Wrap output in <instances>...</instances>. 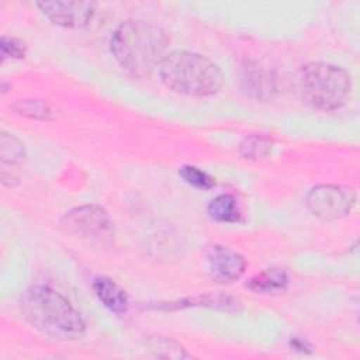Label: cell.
Returning <instances> with one entry per match:
<instances>
[{
	"mask_svg": "<svg viewBox=\"0 0 360 360\" xmlns=\"http://www.w3.org/2000/svg\"><path fill=\"white\" fill-rule=\"evenodd\" d=\"M20 311L34 329L55 340H76L86 330V323L73 305L45 285L30 287L21 295Z\"/></svg>",
	"mask_w": 360,
	"mask_h": 360,
	"instance_id": "6da1fadb",
	"label": "cell"
},
{
	"mask_svg": "<svg viewBox=\"0 0 360 360\" xmlns=\"http://www.w3.org/2000/svg\"><path fill=\"white\" fill-rule=\"evenodd\" d=\"M169 45L166 32L146 21L122 22L111 35L110 49L115 60L127 70L145 75L159 66Z\"/></svg>",
	"mask_w": 360,
	"mask_h": 360,
	"instance_id": "7a4b0ae2",
	"label": "cell"
},
{
	"mask_svg": "<svg viewBox=\"0 0 360 360\" xmlns=\"http://www.w3.org/2000/svg\"><path fill=\"white\" fill-rule=\"evenodd\" d=\"M162 83L170 90L187 96L207 97L224 86V75L217 63L204 55L174 51L159 63Z\"/></svg>",
	"mask_w": 360,
	"mask_h": 360,
	"instance_id": "3957f363",
	"label": "cell"
},
{
	"mask_svg": "<svg viewBox=\"0 0 360 360\" xmlns=\"http://www.w3.org/2000/svg\"><path fill=\"white\" fill-rule=\"evenodd\" d=\"M298 89L308 104L319 110L335 111L349 100L352 77L339 66L314 62L301 69Z\"/></svg>",
	"mask_w": 360,
	"mask_h": 360,
	"instance_id": "277c9868",
	"label": "cell"
},
{
	"mask_svg": "<svg viewBox=\"0 0 360 360\" xmlns=\"http://www.w3.org/2000/svg\"><path fill=\"white\" fill-rule=\"evenodd\" d=\"M62 228L91 248H108L114 240V226L108 212L98 205H82L66 212Z\"/></svg>",
	"mask_w": 360,
	"mask_h": 360,
	"instance_id": "5b68a950",
	"label": "cell"
},
{
	"mask_svg": "<svg viewBox=\"0 0 360 360\" xmlns=\"http://www.w3.org/2000/svg\"><path fill=\"white\" fill-rule=\"evenodd\" d=\"M356 204V193L350 187L321 184L309 190L307 195L308 210L323 221H335L346 217Z\"/></svg>",
	"mask_w": 360,
	"mask_h": 360,
	"instance_id": "8992f818",
	"label": "cell"
},
{
	"mask_svg": "<svg viewBox=\"0 0 360 360\" xmlns=\"http://www.w3.org/2000/svg\"><path fill=\"white\" fill-rule=\"evenodd\" d=\"M37 6L48 20L66 28L86 27L96 11L93 1H38Z\"/></svg>",
	"mask_w": 360,
	"mask_h": 360,
	"instance_id": "52a82bcc",
	"label": "cell"
},
{
	"mask_svg": "<svg viewBox=\"0 0 360 360\" xmlns=\"http://www.w3.org/2000/svg\"><path fill=\"white\" fill-rule=\"evenodd\" d=\"M207 262L211 277L225 284L239 280L246 269V260L242 255L221 245H214L208 249Z\"/></svg>",
	"mask_w": 360,
	"mask_h": 360,
	"instance_id": "ba28073f",
	"label": "cell"
},
{
	"mask_svg": "<svg viewBox=\"0 0 360 360\" xmlns=\"http://www.w3.org/2000/svg\"><path fill=\"white\" fill-rule=\"evenodd\" d=\"M93 290L101 304L117 315H122L128 311L127 292L111 278L96 277L93 281Z\"/></svg>",
	"mask_w": 360,
	"mask_h": 360,
	"instance_id": "9c48e42d",
	"label": "cell"
},
{
	"mask_svg": "<svg viewBox=\"0 0 360 360\" xmlns=\"http://www.w3.org/2000/svg\"><path fill=\"white\" fill-rule=\"evenodd\" d=\"M245 285L246 288H249L256 294H263V295L283 294L288 285V276L283 269L271 267L249 278Z\"/></svg>",
	"mask_w": 360,
	"mask_h": 360,
	"instance_id": "30bf717a",
	"label": "cell"
},
{
	"mask_svg": "<svg viewBox=\"0 0 360 360\" xmlns=\"http://www.w3.org/2000/svg\"><path fill=\"white\" fill-rule=\"evenodd\" d=\"M208 215L217 222H238L240 219V211L236 200L229 194H219L214 197L207 207Z\"/></svg>",
	"mask_w": 360,
	"mask_h": 360,
	"instance_id": "8fae6325",
	"label": "cell"
},
{
	"mask_svg": "<svg viewBox=\"0 0 360 360\" xmlns=\"http://www.w3.org/2000/svg\"><path fill=\"white\" fill-rule=\"evenodd\" d=\"M273 146V141L260 134H253L246 136L239 145V152L245 159L249 160H260L270 155Z\"/></svg>",
	"mask_w": 360,
	"mask_h": 360,
	"instance_id": "7c38bea8",
	"label": "cell"
},
{
	"mask_svg": "<svg viewBox=\"0 0 360 360\" xmlns=\"http://www.w3.org/2000/svg\"><path fill=\"white\" fill-rule=\"evenodd\" d=\"M0 155L4 165H18L25 156L24 145L15 136L3 132L0 136Z\"/></svg>",
	"mask_w": 360,
	"mask_h": 360,
	"instance_id": "4fadbf2b",
	"label": "cell"
},
{
	"mask_svg": "<svg viewBox=\"0 0 360 360\" xmlns=\"http://www.w3.org/2000/svg\"><path fill=\"white\" fill-rule=\"evenodd\" d=\"M148 343L150 350H153L155 356L158 357H169V359L190 357V354L184 350V347L172 339L156 336L149 339Z\"/></svg>",
	"mask_w": 360,
	"mask_h": 360,
	"instance_id": "5bb4252c",
	"label": "cell"
},
{
	"mask_svg": "<svg viewBox=\"0 0 360 360\" xmlns=\"http://www.w3.org/2000/svg\"><path fill=\"white\" fill-rule=\"evenodd\" d=\"M246 89L256 97H269L274 91V82L264 70H252L245 76Z\"/></svg>",
	"mask_w": 360,
	"mask_h": 360,
	"instance_id": "9a60e30c",
	"label": "cell"
},
{
	"mask_svg": "<svg viewBox=\"0 0 360 360\" xmlns=\"http://www.w3.org/2000/svg\"><path fill=\"white\" fill-rule=\"evenodd\" d=\"M13 108L28 118L34 120H51L52 118V110L51 107L41 100H17Z\"/></svg>",
	"mask_w": 360,
	"mask_h": 360,
	"instance_id": "2e32d148",
	"label": "cell"
},
{
	"mask_svg": "<svg viewBox=\"0 0 360 360\" xmlns=\"http://www.w3.org/2000/svg\"><path fill=\"white\" fill-rule=\"evenodd\" d=\"M179 174L187 184H190L195 188L210 190L211 187L215 186V179L195 166H190V165L181 166L179 169Z\"/></svg>",
	"mask_w": 360,
	"mask_h": 360,
	"instance_id": "e0dca14e",
	"label": "cell"
},
{
	"mask_svg": "<svg viewBox=\"0 0 360 360\" xmlns=\"http://www.w3.org/2000/svg\"><path fill=\"white\" fill-rule=\"evenodd\" d=\"M1 53L3 56H10V58H15V59H21L25 56V46L24 44L17 39V38H11V37H3L1 38Z\"/></svg>",
	"mask_w": 360,
	"mask_h": 360,
	"instance_id": "ac0fdd59",
	"label": "cell"
}]
</instances>
